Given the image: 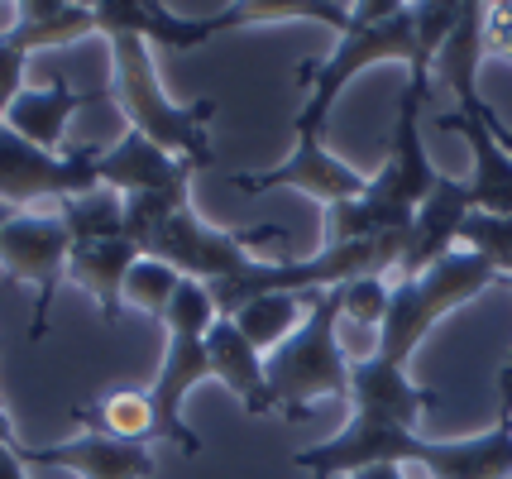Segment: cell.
<instances>
[{"label": "cell", "instance_id": "obj_1", "mask_svg": "<svg viewBox=\"0 0 512 479\" xmlns=\"http://www.w3.org/2000/svg\"><path fill=\"white\" fill-rule=\"evenodd\" d=\"M493 283H503V274L469 250H455L436 269H426L422 278L393 283V302H388V317L379 326L374 355L350 365L355 422H379V427H417L422 422V412L436 403V393L412 384V374H407L412 350L431 336V326L446 312L489 293Z\"/></svg>", "mask_w": 512, "mask_h": 479}, {"label": "cell", "instance_id": "obj_2", "mask_svg": "<svg viewBox=\"0 0 512 479\" xmlns=\"http://www.w3.org/2000/svg\"><path fill=\"white\" fill-rule=\"evenodd\" d=\"M292 465L312 470V479L359 475L369 465H422L431 479H512V422H498L493 432L465 441H436L417 427H379L350 417L345 432L297 451Z\"/></svg>", "mask_w": 512, "mask_h": 479}, {"label": "cell", "instance_id": "obj_3", "mask_svg": "<svg viewBox=\"0 0 512 479\" xmlns=\"http://www.w3.org/2000/svg\"><path fill=\"white\" fill-rule=\"evenodd\" d=\"M125 240L149 259L173 264L182 278L192 283H221L245 269L249 245L254 240H288L278 226H254V230H221L211 221H201L192 206V178H182L173 187L158 192H139L125 197Z\"/></svg>", "mask_w": 512, "mask_h": 479}, {"label": "cell", "instance_id": "obj_4", "mask_svg": "<svg viewBox=\"0 0 512 479\" xmlns=\"http://www.w3.org/2000/svg\"><path fill=\"white\" fill-rule=\"evenodd\" d=\"M426 87L431 77L407 72L398 96V120H393V139H388V159L369 178L364 197L340 202L326 211V245H345V240H374V235H407L417 206L436 192L441 173L426 159L422 139V111H426Z\"/></svg>", "mask_w": 512, "mask_h": 479}, {"label": "cell", "instance_id": "obj_5", "mask_svg": "<svg viewBox=\"0 0 512 479\" xmlns=\"http://www.w3.org/2000/svg\"><path fill=\"white\" fill-rule=\"evenodd\" d=\"M379 63H417V24H412V5L398 0H364L350 10V29L340 34V44L331 48V58L321 68H302L307 82V101L292 120L297 144L302 139H321L326 135V120H331L340 92L355 82L364 68H379Z\"/></svg>", "mask_w": 512, "mask_h": 479}, {"label": "cell", "instance_id": "obj_6", "mask_svg": "<svg viewBox=\"0 0 512 479\" xmlns=\"http://www.w3.org/2000/svg\"><path fill=\"white\" fill-rule=\"evenodd\" d=\"M111 101L120 106L125 125L149 135L158 149H168L173 159H187L197 168H211L216 149H211V115H216V101H192V106H178L173 96L163 92L154 68V48L134 34H111Z\"/></svg>", "mask_w": 512, "mask_h": 479}, {"label": "cell", "instance_id": "obj_7", "mask_svg": "<svg viewBox=\"0 0 512 479\" xmlns=\"http://www.w3.org/2000/svg\"><path fill=\"white\" fill-rule=\"evenodd\" d=\"M350 355L340 345V288L316 293L307 321L273 355H264L273 412L302 422L321 398H350Z\"/></svg>", "mask_w": 512, "mask_h": 479}, {"label": "cell", "instance_id": "obj_8", "mask_svg": "<svg viewBox=\"0 0 512 479\" xmlns=\"http://www.w3.org/2000/svg\"><path fill=\"white\" fill-rule=\"evenodd\" d=\"M216 317H221V312H216V302L206 293V283H192V278H182L173 307L163 312L168 345H163V365H158L154 384H149V398H154V412H158V441H173L187 456H197L201 441H197V432L187 427L182 403H187V393H192L201 379H211L206 336H211Z\"/></svg>", "mask_w": 512, "mask_h": 479}, {"label": "cell", "instance_id": "obj_9", "mask_svg": "<svg viewBox=\"0 0 512 479\" xmlns=\"http://www.w3.org/2000/svg\"><path fill=\"white\" fill-rule=\"evenodd\" d=\"M67 259H72V235H67L63 216L53 211H15L0 226V269L34 288V326L29 336L44 341L48 336V312H53V293L67 278Z\"/></svg>", "mask_w": 512, "mask_h": 479}, {"label": "cell", "instance_id": "obj_10", "mask_svg": "<svg viewBox=\"0 0 512 479\" xmlns=\"http://www.w3.org/2000/svg\"><path fill=\"white\" fill-rule=\"evenodd\" d=\"M101 149H72V154H48L39 144L20 139L0 125V202L10 211H24L29 202H67L101 187L96 168Z\"/></svg>", "mask_w": 512, "mask_h": 479}, {"label": "cell", "instance_id": "obj_11", "mask_svg": "<svg viewBox=\"0 0 512 479\" xmlns=\"http://www.w3.org/2000/svg\"><path fill=\"white\" fill-rule=\"evenodd\" d=\"M230 183L240 187V192L297 187V192L316 197V202L331 211V206H340V202H355V197H364L369 178H364L359 168H350L345 159H335L321 139H302V144H292V154L278 163V168H264V173H235Z\"/></svg>", "mask_w": 512, "mask_h": 479}, {"label": "cell", "instance_id": "obj_12", "mask_svg": "<svg viewBox=\"0 0 512 479\" xmlns=\"http://www.w3.org/2000/svg\"><path fill=\"white\" fill-rule=\"evenodd\" d=\"M24 465H44V470H72L77 479H149L158 470L154 451L144 441H120L111 432H77L58 446H20Z\"/></svg>", "mask_w": 512, "mask_h": 479}, {"label": "cell", "instance_id": "obj_13", "mask_svg": "<svg viewBox=\"0 0 512 479\" xmlns=\"http://www.w3.org/2000/svg\"><path fill=\"white\" fill-rule=\"evenodd\" d=\"M469 211H474V206H469V183L441 173L436 192H431V197L417 206V216H412L407 250H402V264H398V283L422 278L426 269H436L441 259L455 254V240H460V226H465Z\"/></svg>", "mask_w": 512, "mask_h": 479}, {"label": "cell", "instance_id": "obj_14", "mask_svg": "<svg viewBox=\"0 0 512 479\" xmlns=\"http://www.w3.org/2000/svg\"><path fill=\"white\" fill-rule=\"evenodd\" d=\"M479 106H484V96H474V101H465L460 111L441 115L436 125H441V130H455V135L469 144V159H474L469 206L484 211V216H512V159L498 149V139L489 135Z\"/></svg>", "mask_w": 512, "mask_h": 479}, {"label": "cell", "instance_id": "obj_15", "mask_svg": "<svg viewBox=\"0 0 512 479\" xmlns=\"http://www.w3.org/2000/svg\"><path fill=\"white\" fill-rule=\"evenodd\" d=\"M96 168H101V187H111L120 197H139V192H158V187H173L182 178H197V163L173 159L168 149H158L139 130H125L111 149H101Z\"/></svg>", "mask_w": 512, "mask_h": 479}, {"label": "cell", "instance_id": "obj_16", "mask_svg": "<svg viewBox=\"0 0 512 479\" xmlns=\"http://www.w3.org/2000/svg\"><path fill=\"white\" fill-rule=\"evenodd\" d=\"M101 96H111V92H72L63 77H53L48 87H24L0 125L15 130L20 139H29V144L48 149V154H58V144L67 135V120L82 111V106L101 101Z\"/></svg>", "mask_w": 512, "mask_h": 479}, {"label": "cell", "instance_id": "obj_17", "mask_svg": "<svg viewBox=\"0 0 512 479\" xmlns=\"http://www.w3.org/2000/svg\"><path fill=\"white\" fill-rule=\"evenodd\" d=\"M206 350H211V379H221V384L245 403L249 417H268V412H273V398H268L264 350H254L230 317H216L211 336H206Z\"/></svg>", "mask_w": 512, "mask_h": 479}, {"label": "cell", "instance_id": "obj_18", "mask_svg": "<svg viewBox=\"0 0 512 479\" xmlns=\"http://www.w3.org/2000/svg\"><path fill=\"white\" fill-rule=\"evenodd\" d=\"M134 259H139V250H134L125 235H120V240L72 245L67 278H72L87 297H96V307H101V321H106V326L120 321V307H125V278H130Z\"/></svg>", "mask_w": 512, "mask_h": 479}, {"label": "cell", "instance_id": "obj_19", "mask_svg": "<svg viewBox=\"0 0 512 479\" xmlns=\"http://www.w3.org/2000/svg\"><path fill=\"white\" fill-rule=\"evenodd\" d=\"M489 53V5L479 0H465L460 10V24L450 29V39L441 44L436 63H431V77L455 92V101L465 106L479 96V63Z\"/></svg>", "mask_w": 512, "mask_h": 479}, {"label": "cell", "instance_id": "obj_20", "mask_svg": "<svg viewBox=\"0 0 512 479\" xmlns=\"http://www.w3.org/2000/svg\"><path fill=\"white\" fill-rule=\"evenodd\" d=\"M316 297V293H312ZM312 297H297V293H268V297H254V302H245L240 312H235V326H240V336H245L254 350H264V355H273L278 345L288 341L292 331L307 321V312L302 307H312Z\"/></svg>", "mask_w": 512, "mask_h": 479}, {"label": "cell", "instance_id": "obj_21", "mask_svg": "<svg viewBox=\"0 0 512 479\" xmlns=\"http://www.w3.org/2000/svg\"><path fill=\"white\" fill-rule=\"evenodd\" d=\"M77 422H87L96 432H111L120 441H158V412H154V398H149V388L139 393V388H115L106 393L96 408H72Z\"/></svg>", "mask_w": 512, "mask_h": 479}, {"label": "cell", "instance_id": "obj_22", "mask_svg": "<svg viewBox=\"0 0 512 479\" xmlns=\"http://www.w3.org/2000/svg\"><path fill=\"white\" fill-rule=\"evenodd\" d=\"M350 10H355V5H345V0H235V5H225V20H230V29L312 20V24L335 29V34H345V29H350Z\"/></svg>", "mask_w": 512, "mask_h": 479}, {"label": "cell", "instance_id": "obj_23", "mask_svg": "<svg viewBox=\"0 0 512 479\" xmlns=\"http://www.w3.org/2000/svg\"><path fill=\"white\" fill-rule=\"evenodd\" d=\"M72 245H91V240H120L125 235V197L111 187H91L82 197L58 202Z\"/></svg>", "mask_w": 512, "mask_h": 479}, {"label": "cell", "instance_id": "obj_24", "mask_svg": "<svg viewBox=\"0 0 512 479\" xmlns=\"http://www.w3.org/2000/svg\"><path fill=\"white\" fill-rule=\"evenodd\" d=\"M178 288H182V274L173 269V264H163V259H149V254H139V259H134V269H130V278H125V302L163 321V312L173 307Z\"/></svg>", "mask_w": 512, "mask_h": 479}, {"label": "cell", "instance_id": "obj_25", "mask_svg": "<svg viewBox=\"0 0 512 479\" xmlns=\"http://www.w3.org/2000/svg\"><path fill=\"white\" fill-rule=\"evenodd\" d=\"M460 240L469 245V254L489 259L503 278H512V216H484V211H469Z\"/></svg>", "mask_w": 512, "mask_h": 479}, {"label": "cell", "instance_id": "obj_26", "mask_svg": "<svg viewBox=\"0 0 512 479\" xmlns=\"http://www.w3.org/2000/svg\"><path fill=\"white\" fill-rule=\"evenodd\" d=\"M388 302H393V283L388 278H355V283L340 288V317L355 321V326H383Z\"/></svg>", "mask_w": 512, "mask_h": 479}, {"label": "cell", "instance_id": "obj_27", "mask_svg": "<svg viewBox=\"0 0 512 479\" xmlns=\"http://www.w3.org/2000/svg\"><path fill=\"white\" fill-rule=\"evenodd\" d=\"M29 53H34V48L24 44L20 29L0 34V120L15 106V96L24 92V63H29Z\"/></svg>", "mask_w": 512, "mask_h": 479}, {"label": "cell", "instance_id": "obj_28", "mask_svg": "<svg viewBox=\"0 0 512 479\" xmlns=\"http://www.w3.org/2000/svg\"><path fill=\"white\" fill-rule=\"evenodd\" d=\"M489 48L512 58V5H489Z\"/></svg>", "mask_w": 512, "mask_h": 479}, {"label": "cell", "instance_id": "obj_29", "mask_svg": "<svg viewBox=\"0 0 512 479\" xmlns=\"http://www.w3.org/2000/svg\"><path fill=\"white\" fill-rule=\"evenodd\" d=\"M512 288V278H503ZM498 422H512V360L498 369Z\"/></svg>", "mask_w": 512, "mask_h": 479}, {"label": "cell", "instance_id": "obj_30", "mask_svg": "<svg viewBox=\"0 0 512 479\" xmlns=\"http://www.w3.org/2000/svg\"><path fill=\"white\" fill-rule=\"evenodd\" d=\"M24 470H29V465H24V460H20V451L0 441V479H29V475H24Z\"/></svg>", "mask_w": 512, "mask_h": 479}, {"label": "cell", "instance_id": "obj_31", "mask_svg": "<svg viewBox=\"0 0 512 479\" xmlns=\"http://www.w3.org/2000/svg\"><path fill=\"white\" fill-rule=\"evenodd\" d=\"M350 479H407V475H402V465H369V470H359Z\"/></svg>", "mask_w": 512, "mask_h": 479}, {"label": "cell", "instance_id": "obj_32", "mask_svg": "<svg viewBox=\"0 0 512 479\" xmlns=\"http://www.w3.org/2000/svg\"><path fill=\"white\" fill-rule=\"evenodd\" d=\"M0 441H5V446H15V422H10V412L0 408Z\"/></svg>", "mask_w": 512, "mask_h": 479}, {"label": "cell", "instance_id": "obj_33", "mask_svg": "<svg viewBox=\"0 0 512 479\" xmlns=\"http://www.w3.org/2000/svg\"><path fill=\"white\" fill-rule=\"evenodd\" d=\"M10 216H15V211H10V206L0 202V226H5V221H10Z\"/></svg>", "mask_w": 512, "mask_h": 479}]
</instances>
